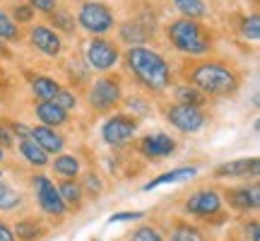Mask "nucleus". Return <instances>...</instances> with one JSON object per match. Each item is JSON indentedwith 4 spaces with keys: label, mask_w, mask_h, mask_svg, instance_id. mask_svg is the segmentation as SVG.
<instances>
[{
    "label": "nucleus",
    "mask_w": 260,
    "mask_h": 241,
    "mask_svg": "<svg viewBox=\"0 0 260 241\" xmlns=\"http://www.w3.org/2000/svg\"><path fill=\"white\" fill-rule=\"evenodd\" d=\"M128 241H164V236L159 234L157 227H152V224H142V227H138L135 232L130 234Z\"/></svg>",
    "instance_id": "obj_31"
},
{
    "label": "nucleus",
    "mask_w": 260,
    "mask_h": 241,
    "mask_svg": "<svg viewBox=\"0 0 260 241\" xmlns=\"http://www.w3.org/2000/svg\"><path fill=\"white\" fill-rule=\"evenodd\" d=\"M152 34H154V27H149V24H145L142 19H128V22H123L121 29H118V37H121V41H125L128 46H145V41L147 39H152Z\"/></svg>",
    "instance_id": "obj_16"
},
{
    "label": "nucleus",
    "mask_w": 260,
    "mask_h": 241,
    "mask_svg": "<svg viewBox=\"0 0 260 241\" xmlns=\"http://www.w3.org/2000/svg\"><path fill=\"white\" fill-rule=\"evenodd\" d=\"M198 176V167H178L171 169V171H164L159 174L157 178H152L142 186V191H154L159 186H169V184H183V181H190V178Z\"/></svg>",
    "instance_id": "obj_18"
},
{
    "label": "nucleus",
    "mask_w": 260,
    "mask_h": 241,
    "mask_svg": "<svg viewBox=\"0 0 260 241\" xmlns=\"http://www.w3.org/2000/svg\"><path fill=\"white\" fill-rule=\"evenodd\" d=\"M19 155L27 159L31 167H39V169H41V167H46V164H48V155L41 147H39V145L31 138L19 140Z\"/></svg>",
    "instance_id": "obj_23"
},
{
    "label": "nucleus",
    "mask_w": 260,
    "mask_h": 241,
    "mask_svg": "<svg viewBox=\"0 0 260 241\" xmlns=\"http://www.w3.org/2000/svg\"><path fill=\"white\" fill-rule=\"evenodd\" d=\"M34 113H37V118L41 120V126H48V128H56V130L60 128V126H65L68 118H70V113L63 111L56 102H39L37 106H34Z\"/></svg>",
    "instance_id": "obj_17"
},
{
    "label": "nucleus",
    "mask_w": 260,
    "mask_h": 241,
    "mask_svg": "<svg viewBox=\"0 0 260 241\" xmlns=\"http://www.w3.org/2000/svg\"><path fill=\"white\" fill-rule=\"evenodd\" d=\"M51 167L60 178H77L82 174V164L75 155H68V152H60L56 155V159L51 162Z\"/></svg>",
    "instance_id": "obj_21"
},
{
    "label": "nucleus",
    "mask_w": 260,
    "mask_h": 241,
    "mask_svg": "<svg viewBox=\"0 0 260 241\" xmlns=\"http://www.w3.org/2000/svg\"><path fill=\"white\" fill-rule=\"evenodd\" d=\"M53 102H56L63 111H70V109H75V106H77V94L60 87V89H58V94L53 97Z\"/></svg>",
    "instance_id": "obj_33"
},
{
    "label": "nucleus",
    "mask_w": 260,
    "mask_h": 241,
    "mask_svg": "<svg viewBox=\"0 0 260 241\" xmlns=\"http://www.w3.org/2000/svg\"><path fill=\"white\" fill-rule=\"evenodd\" d=\"M51 24H53V32H65V34H73L75 32V17L70 12H63V10H53L51 12Z\"/></svg>",
    "instance_id": "obj_29"
},
{
    "label": "nucleus",
    "mask_w": 260,
    "mask_h": 241,
    "mask_svg": "<svg viewBox=\"0 0 260 241\" xmlns=\"http://www.w3.org/2000/svg\"><path fill=\"white\" fill-rule=\"evenodd\" d=\"M80 188H82V193H89L92 198H99L104 191V184H102V178L96 176V174H84V181L80 184Z\"/></svg>",
    "instance_id": "obj_32"
},
{
    "label": "nucleus",
    "mask_w": 260,
    "mask_h": 241,
    "mask_svg": "<svg viewBox=\"0 0 260 241\" xmlns=\"http://www.w3.org/2000/svg\"><path fill=\"white\" fill-rule=\"evenodd\" d=\"M138 149L142 157L157 162V159H167L171 155H176V140L167 135V133H149V135L140 140Z\"/></svg>",
    "instance_id": "obj_11"
},
{
    "label": "nucleus",
    "mask_w": 260,
    "mask_h": 241,
    "mask_svg": "<svg viewBox=\"0 0 260 241\" xmlns=\"http://www.w3.org/2000/svg\"><path fill=\"white\" fill-rule=\"evenodd\" d=\"M174 94H176L178 104H190V106H200V109H203L205 99H207L203 92H198L190 84H178L176 89H174Z\"/></svg>",
    "instance_id": "obj_27"
},
{
    "label": "nucleus",
    "mask_w": 260,
    "mask_h": 241,
    "mask_svg": "<svg viewBox=\"0 0 260 241\" xmlns=\"http://www.w3.org/2000/svg\"><path fill=\"white\" fill-rule=\"evenodd\" d=\"M145 213L142 210H125V213H113L106 222L109 224H118V222H135V220H142Z\"/></svg>",
    "instance_id": "obj_35"
},
{
    "label": "nucleus",
    "mask_w": 260,
    "mask_h": 241,
    "mask_svg": "<svg viewBox=\"0 0 260 241\" xmlns=\"http://www.w3.org/2000/svg\"><path fill=\"white\" fill-rule=\"evenodd\" d=\"M31 186H34V195H37L39 207L44 210V215L48 217H56V220H63L68 215V207H65L63 198L58 193L56 184L46 176V174H37L31 178Z\"/></svg>",
    "instance_id": "obj_4"
},
{
    "label": "nucleus",
    "mask_w": 260,
    "mask_h": 241,
    "mask_svg": "<svg viewBox=\"0 0 260 241\" xmlns=\"http://www.w3.org/2000/svg\"><path fill=\"white\" fill-rule=\"evenodd\" d=\"M171 3L176 5V10L186 19H198L200 22V17L207 15V5H205L203 0H171Z\"/></svg>",
    "instance_id": "obj_26"
},
{
    "label": "nucleus",
    "mask_w": 260,
    "mask_h": 241,
    "mask_svg": "<svg viewBox=\"0 0 260 241\" xmlns=\"http://www.w3.org/2000/svg\"><path fill=\"white\" fill-rule=\"evenodd\" d=\"M29 138L34 140L46 155H60L65 149V138L56 128H48V126H34L29 130Z\"/></svg>",
    "instance_id": "obj_15"
},
{
    "label": "nucleus",
    "mask_w": 260,
    "mask_h": 241,
    "mask_svg": "<svg viewBox=\"0 0 260 241\" xmlns=\"http://www.w3.org/2000/svg\"><path fill=\"white\" fill-rule=\"evenodd\" d=\"M125 63H128L130 73L135 75V80L149 92H161L171 84V68L152 48L130 46L125 51Z\"/></svg>",
    "instance_id": "obj_2"
},
{
    "label": "nucleus",
    "mask_w": 260,
    "mask_h": 241,
    "mask_svg": "<svg viewBox=\"0 0 260 241\" xmlns=\"http://www.w3.org/2000/svg\"><path fill=\"white\" fill-rule=\"evenodd\" d=\"M135 133H138V120L133 116H125V113H113L102 126V140L111 147L128 145L130 140L135 138Z\"/></svg>",
    "instance_id": "obj_6"
},
{
    "label": "nucleus",
    "mask_w": 260,
    "mask_h": 241,
    "mask_svg": "<svg viewBox=\"0 0 260 241\" xmlns=\"http://www.w3.org/2000/svg\"><path fill=\"white\" fill-rule=\"evenodd\" d=\"M29 130H31V128H27L24 123H12L10 133H12V135H19V140H27L29 138Z\"/></svg>",
    "instance_id": "obj_39"
},
{
    "label": "nucleus",
    "mask_w": 260,
    "mask_h": 241,
    "mask_svg": "<svg viewBox=\"0 0 260 241\" xmlns=\"http://www.w3.org/2000/svg\"><path fill=\"white\" fill-rule=\"evenodd\" d=\"M243 234H246V239L248 241H260V229H258V222L251 220V222L243 224Z\"/></svg>",
    "instance_id": "obj_37"
},
{
    "label": "nucleus",
    "mask_w": 260,
    "mask_h": 241,
    "mask_svg": "<svg viewBox=\"0 0 260 241\" xmlns=\"http://www.w3.org/2000/svg\"><path fill=\"white\" fill-rule=\"evenodd\" d=\"M171 241H205V234L190 222H174L171 224Z\"/></svg>",
    "instance_id": "obj_24"
},
{
    "label": "nucleus",
    "mask_w": 260,
    "mask_h": 241,
    "mask_svg": "<svg viewBox=\"0 0 260 241\" xmlns=\"http://www.w3.org/2000/svg\"><path fill=\"white\" fill-rule=\"evenodd\" d=\"M31 19H34V10L29 8L27 3H19V5L12 8V22L15 24H27Z\"/></svg>",
    "instance_id": "obj_34"
},
{
    "label": "nucleus",
    "mask_w": 260,
    "mask_h": 241,
    "mask_svg": "<svg viewBox=\"0 0 260 241\" xmlns=\"http://www.w3.org/2000/svg\"><path fill=\"white\" fill-rule=\"evenodd\" d=\"M29 41H31V46L41 51L44 56H51L56 58L60 51H63V39L58 32H53L51 27L46 24H39V27H31L29 32Z\"/></svg>",
    "instance_id": "obj_13"
},
{
    "label": "nucleus",
    "mask_w": 260,
    "mask_h": 241,
    "mask_svg": "<svg viewBox=\"0 0 260 241\" xmlns=\"http://www.w3.org/2000/svg\"><path fill=\"white\" fill-rule=\"evenodd\" d=\"M260 174V159L258 157H243L234 162H224L219 167H214V178H241V176H258Z\"/></svg>",
    "instance_id": "obj_14"
},
{
    "label": "nucleus",
    "mask_w": 260,
    "mask_h": 241,
    "mask_svg": "<svg viewBox=\"0 0 260 241\" xmlns=\"http://www.w3.org/2000/svg\"><path fill=\"white\" fill-rule=\"evenodd\" d=\"M15 145V135L10 133V128H5V126H0V147H12Z\"/></svg>",
    "instance_id": "obj_38"
},
{
    "label": "nucleus",
    "mask_w": 260,
    "mask_h": 241,
    "mask_svg": "<svg viewBox=\"0 0 260 241\" xmlns=\"http://www.w3.org/2000/svg\"><path fill=\"white\" fill-rule=\"evenodd\" d=\"M167 37L169 44L186 56H205V53H210V48L214 44L212 32L203 22L186 17L174 19L167 27Z\"/></svg>",
    "instance_id": "obj_3"
},
{
    "label": "nucleus",
    "mask_w": 260,
    "mask_h": 241,
    "mask_svg": "<svg viewBox=\"0 0 260 241\" xmlns=\"http://www.w3.org/2000/svg\"><path fill=\"white\" fill-rule=\"evenodd\" d=\"M77 24L89 34H106L109 29H113V12L104 3L87 0L77 12Z\"/></svg>",
    "instance_id": "obj_5"
},
{
    "label": "nucleus",
    "mask_w": 260,
    "mask_h": 241,
    "mask_svg": "<svg viewBox=\"0 0 260 241\" xmlns=\"http://www.w3.org/2000/svg\"><path fill=\"white\" fill-rule=\"evenodd\" d=\"M224 198H226L229 207H234L236 213H255L260 207V188L255 184L226 188Z\"/></svg>",
    "instance_id": "obj_12"
},
{
    "label": "nucleus",
    "mask_w": 260,
    "mask_h": 241,
    "mask_svg": "<svg viewBox=\"0 0 260 241\" xmlns=\"http://www.w3.org/2000/svg\"><path fill=\"white\" fill-rule=\"evenodd\" d=\"M186 77L188 84L205 97H232L241 84L239 73L222 61H195L186 65Z\"/></svg>",
    "instance_id": "obj_1"
},
{
    "label": "nucleus",
    "mask_w": 260,
    "mask_h": 241,
    "mask_svg": "<svg viewBox=\"0 0 260 241\" xmlns=\"http://www.w3.org/2000/svg\"><path fill=\"white\" fill-rule=\"evenodd\" d=\"M123 99V92H121V82L116 80V77H99L96 82L92 84V89H89V104H92L96 111H111L116 109Z\"/></svg>",
    "instance_id": "obj_7"
},
{
    "label": "nucleus",
    "mask_w": 260,
    "mask_h": 241,
    "mask_svg": "<svg viewBox=\"0 0 260 241\" xmlns=\"http://www.w3.org/2000/svg\"><path fill=\"white\" fill-rule=\"evenodd\" d=\"M118 58H121V51L118 46L109 41V39H102V37H94L89 44H87V63L89 68L94 70H111L113 65L118 63Z\"/></svg>",
    "instance_id": "obj_10"
},
{
    "label": "nucleus",
    "mask_w": 260,
    "mask_h": 241,
    "mask_svg": "<svg viewBox=\"0 0 260 241\" xmlns=\"http://www.w3.org/2000/svg\"><path fill=\"white\" fill-rule=\"evenodd\" d=\"M12 234H15L17 241H41L46 236V227L34 217H24L12 227Z\"/></svg>",
    "instance_id": "obj_20"
},
{
    "label": "nucleus",
    "mask_w": 260,
    "mask_h": 241,
    "mask_svg": "<svg viewBox=\"0 0 260 241\" xmlns=\"http://www.w3.org/2000/svg\"><path fill=\"white\" fill-rule=\"evenodd\" d=\"M0 58H12V53H10V48L5 46V41H0Z\"/></svg>",
    "instance_id": "obj_41"
},
{
    "label": "nucleus",
    "mask_w": 260,
    "mask_h": 241,
    "mask_svg": "<svg viewBox=\"0 0 260 241\" xmlns=\"http://www.w3.org/2000/svg\"><path fill=\"white\" fill-rule=\"evenodd\" d=\"M19 203H22V195L15 191V186L8 184L5 176L0 174V210H3V213H10V210L19 207Z\"/></svg>",
    "instance_id": "obj_25"
},
{
    "label": "nucleus",
    "mask_w": 260,
    "mask_h": 241,
    "mask_svg": "<svg viewBox=\"0 0 260 241\" xmlns=\"http://www.w3.org/2000/svg\"><path fill=\"white\" fill-rule=\"evenodd\" d=\"M3 159H5V152H3V147H0V162H3Z\"/></svg>",
    "instance_id": "obj_42"
},
{
    "label": "nucleus",
    "mask_w": 260,
    "mask_h": 241,
    "mask_svg": "<svg viewBox=\"0 0 260 241\" xmlns=\"http://www.w3.org/2000/svg\"><path fill=\"white\" fill-rule=\"evenodd\" d=\"M186 213L193 217H203V220H212L217 215H222V195L214 188H200L186 198Z\"/></svg>",
    "instance_id": "obj_9"
},
{
    "label": "nucleus",
    "mask_w": 260,
    "mask_h": 241,
    "mask_svg": "<svg viewBox=\"0 0 260 241\" xmlns=\"http://www.w3.org/2000/svg\"><path fill=\"white\" fill-rule=\"evenodd\" d=\"M22 34H19V24L12 22L5 10H0V41H19Z\"/></svg>",
    "instance_id": "obj_28"
},
{
    "label": "nucleus",
    "mask_w": 260,
    "mask_h": 241,
    "mask_svg": "<svg viewBox=\"0 0 260 241\" xmlns=\"http://www.w3.org/2000/svg\"><path fill=\"white\" fill-rule=\"evenodd\" d=\"M56 188H58V193H60V198H63L68 213H77V210L82 207L84 193H82V188H80V184H77L75 178H60V181L56 184Z\"/></svg>",
    "instance_id": "obj_19"
},
{
    "label": "nucleus",
    "mask_w": 260,
    "mask_h": 241,
    "mask_svg": "<svg viewBox=\"0 0 260 241\" xmlns=\"http://www.w3.org/2000/svg\"><path fill=\"white\" fill-rule=\"evenodd\" d=\"M241 37L248 41H258L260 39V17L258 15H248L241 22Z\"/></svg>",
    "instance_id": "obj_30"
},
{
    "label": "nucleus",
    "mask_w": 260,
    "mask_h": 241,
    "mask_svg": "<svg viewBox=\"0 0 260 241\" xmlns=\"http://www.w3.org/2000/svg\"><path fill=\"white\" fill-rule=\"evenodd\" d=\"M167 120L181 133H198L205 126V111L200 106H190V104H171L167 106Z\"/></svg>",
    "instance_id": "obj_8"
},
{
    "label": "nucleus",
    "mask_w": 260,
    "mask_h": 241,
    "mask_svg": "<svg viewBox=\"0 0 260 241\" xmlns=\"http://www.w3.org/2000/svg\"><path fill=\"white\" fill-rule=\"evenodd\" d=\"M27 5L31 10H39V12H53L58 8V0H27Z\"/></svg>",
    "instance_id": "obj_36"
},
{
    "label": "nucleus",
    "mask_w": 260,
    "mask_h": 241,
    "mask_svg": "<svg viewBox=\"0 0 260 241\" xmlns=\"http://www.w3.org/2000/svg\"><path fill=\"white\" fill-rule=\"evenodd\" d=\"M60 89V84L53 80V77H48V75H37V77H31V92L37 97L39 102H53V97L58 94Z\"/></svg>",
    "instance_id": "obj_22"
},
{
    "label": "nucleus",
    "mask_w": 260,
    "mask_h": 241,
    "mask_svg": "<svg viewBox=\"0 0 260 241\" xmlns=\"http://www.w3.org/2000/svg\"><path fill=\"white\" fill-rule=\"evenodd\" d=\"M0 241H17L15 234H12V227L8 222H3V220H0Z\"/></svg>",
    "instance_id": "obj_40"
}]
</instances>
